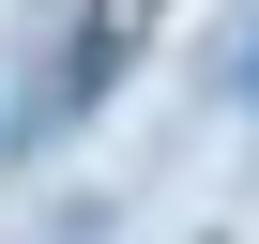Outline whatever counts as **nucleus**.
Returning a JSON list of instances; mask_svg holds the SVG:
<instances>
[{
    "label": "nucleus",
    "instance_id": "obj_1",
    "mask_svg": "<svg viewBox=\"0 0 259 244\" xmlns=\"http://www.w3.org/2000/svg\"><path fill=\"white\" fill-rule=\"evenodd\" d=\"M138 31H153V0H92V16H76V46H61V76L31 92V138H61L76 107H107V76L138 61Z\"/></svg>",
    "mask_w": 259,
    "mask_h": 244
},
{
    "label": "nucleus",
    "instance_id": "obj_2",
    "mask_svg": "<svg viewBox=\"0 0 259 244\" xmlns=\"http://www.w3.org/2000/svg\"><path fill=\"white\" fill-rule=\"evenodd\" d=\"M244 92H259V61H244Z\"/></svg>",
    "mask_w": 259,
    "mask_h": 244
}]
</instances>
